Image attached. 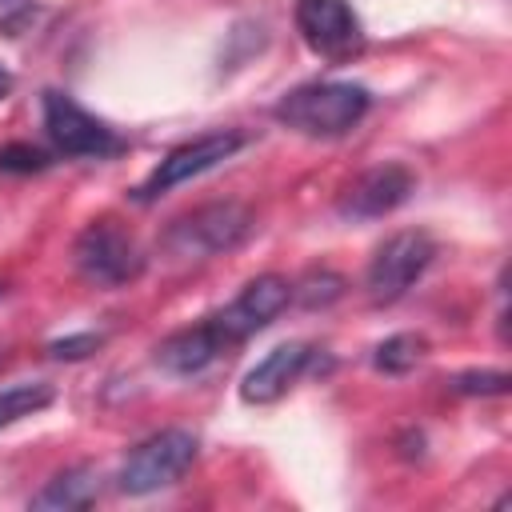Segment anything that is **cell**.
I'll list each match as a JSON object with an SVG mask.
<instances>
[{
    "instance_id": "cell-1",
    "label": "cell",
    "mask_w": 512,
    "mask_h": 512,
    "mask_svg": "<svg viewBox=\"0 0 512 512\" xmlns=\"http://www.w3.org/2000/svg\"><path fill=\"white\" fill-rule=\"evenodd\" d=\"M368 104H372V96L364 84L316 80V84H300L288 96H280L272 116L304 136H344L348 128L360 124Z\"/></svg>"
},
{
    "instance_id": "cell-2",
    "label": "cell",
    "mask_w": 512,
    "mask_h": 512,
    "mask_svg": "<svg viewBox=\"0 0 512 512\" xmlns=\"http://www.w3.org/2000/svg\"><path fill=\"white\" fill-rule=\"evenodd\" d=\"M200 452V440L188 432V428H164V432H152L148 440H140L128 460L120 464L116 472V488L124 496H148L156 488H168L176 484L192 460Z\"/></svg>"
},
{
    "instance_id": "cell-3",
    "label": "cell",
    "mask_w": 512,
    "mask_h": 512,
    "mask_svg": "<svg viewBox=\"0 0 512 512\" xmlns=\"http://www.w3.org/2000/svg\"><path fill=\"white\" fill-rule=\"evenodd\" d=\"M248 232H252V212L236 200H224V204H204L172 220L164 244L176 256H216V252L236 248Z\"/></svg>"
},
{
    "instance_id": "cell-4",
    "label": "cell",
    "mask_w": 512,
    "mask_h": 512,
    "mask_svg": "<svg viewBox=\"0 0 512 512\" xmlns=\"http://www.w3.org/2000/svg\"><path fill=\"white\" fill-rule=\"evenodd\" d=\"M432 256H436V240L428 232H420V228L392 232L372 252V264H368V296L376 304L400 300L424 276V268L432 264Z\"/></svg>"
},
{
    "instance_id": "cell-5",
    "label": "cell",
    "mask_w": 512,
    "mask_h": 512,
    "mask_svg": "<svg viewBox=\"0 0 512 512\" xmlns=\"http://www.w3.org/2000/svg\"><path fill=\"white\" fill-rule=\"evenodd\" d=\"M72 256H76L80 276L92 280V284H100V288L128 284V280L140 276V268H144V256H140L136 240H132L120 224H112V220L88 224V228L80 232Z\"/></svg>"
},
{
    "instance_id": "cell-6",
    "label": "cell",
    "mask_w": 512,
    "mask_h": 512,
    "mask_svg": "<svg viewBox=\"0 0 512 512\" xmlns=\"http://www.w3.org/2000/svg\"><path fill=\"white\" fill-rule=\"evenodd\" d=\"M40 104H44V132L56 144V152H64V156H96L100 160V156H112V152L124 148V140L104 120H96L88 108H80L68 92L48 88Z\"/></svg>"
},
{
    "instance_id": "cell-7",
    "label": "cell",
    "mask_w": 512,
    "mask_h": 512,
    "mask_svg": "<svg viewBox=\"0 0 512 512\" xmlns=\"http://www.w3.org/2000/svg\"><path fill=\"white\" fill-rule=\"evenodd\" d=\"M296 32L328 60H348L364 48V24L348 0H296Z\"/></svg>"
},
{
    "instance_id": "cell-8",
    "label": "cell",
    "mask_w": 512,
    "mask_h": 512,
    "mask_svg": "<svg viewBox=\"0 0 512 512\" xmlns=\"http://www.w3.org/2000/svg\"><path fill=\"white\" fill-rule=\"evenodd\" d=\"M240 144H244L240 132H204V136H196V140L172 148V152L148 172V180H144L132 196H136V200H156L160 192H168V188H176V184H184V180H192V176H204L208 168H216L220 160H228L232 152H240Z\"/></svg>"
},
{
    "instance_id": "cell-9",
    "label": "cell",
    "mask_w": 512,
    "mask_h": 512,
    "mask_svg": "<svg viewBox=\"0 0 512 512\" xmlns=\"http://www.w3.org/2000/svg\"><path fill=\"white\" fill-rule=\"evenodd\" d=\"M288 300H292V284H288L284 276H276V272H264V276L248 280V284L240 288V296H236L224 312H216V316H208V320L216 324V332L224 336V344H240V340H248L252 332L268 328V324L288 308Z\"/></svg>"
},
{
    "instance_id": "cell-10",
    "label": "cell",
    "mask_w": 512,
    "mask_h": 512,
    "mask_svg": "<svg viewBox=\"0 0 512 512\" xmlns=\"http://www.w3.org/2000/svg\"><path fill=\"white\" fill-rule=\"evenodd\" d=\"M412 192H416V176L404 164H380V168H368L364 176H356L344 188L340 212L352 216V220H376V216L396 212Z\"/></svg>"
},
{
    "instance_id": "cell-11",
    "label": "cell",
    "mask_w": 512,
    "mask_h": 512,
    "mask_svg": "<svg viewBox=\"0 0 512 512\" xmlns=\"http://www.w3.org/2000/svg\"><path fill=\"white\" fill-rule=\"evenodd\" d=\"M308 360H312V344H304V340L276 344L260 364H252L244 372L240 400L244 404H272V400H280L300 380V372L308 368Z\"/></svg>"
},
{
    "instance_id": "cell-12",
    "label": "cell",
    "mask_w": 512,
    "mask_h": 512,
    "mask_svg": "<svg viewBox=\"0 0 512 512\" xmlns=\"http://www.w3.org/2000/svg\"><path fill=\"white\" fill-rule=\"evenodd\" d=\"M224 348H228V344H224V336L216 332V324L204 320V324H196V328L172 332V336L156 348V364H160L164 372H176V376H196V372H204Z\"/></svg>"
},
{
    "instance_id": "cell-13",
    "label": "cell",
    "mask_w": 512,
    "mask_h": 512,
    "mask_svg": "<svg viewBox=\"0 0 512 512\" xmlns=\"http://www.w3.org/2000/svg\"><path fill=\"white\" fill-rule=\"evenodd\" d=\"M100 492V476L92 468H68L60 476H52L36 496H32V508L40 512H76V508H88Z\"/></svg>"
},
{
    "instance_id": "cell-14",
    "label": "cell",
    "mask_w": 512,
    "mask_h": 512,
    "mask_svg": "<svg viewBox=\"0 0 512 512\" xmlns=\"http://www.w3.org/2000/svg\"><path fill=\"white\" fill-rule=\"evenodd\" d=\"M56 400V392H52V384H12V388H4L0 392V428H8V424H16V420H24V416H32V412H40V408H48Z\"/></svg>"
},
{
    "instance_id": "cell-15",
    "label": "cell",
    "mask_w": 512,
    "mask_h": 512,
    "mask_svg": "<svg viewBox=\"0 0 512 512\" xmlns=\"http://www.w3.org/2000/svg\"><path fill=\"white\" fill-rule=\"evenodd\" d=\"M420 356H424V336L400 332V336H388L384 344H376V352H372V364H376L380 372H392V376H400V372L416 368V360H420Z\"/></svg>"
},
{
    "instance_id": "cell-16",
    "label": "cell",
    "mask_w": 512,
    "mask_h": 512,
    "mask_svg": "<svg viewBox=\"0 0 512 512\" xmlns=\"http://www.w3.org/2000/svg\"><path fill=\"white\" fill-rule=\"evenodd\" d=\"M340 292H344V280H340L336 272H308V276L300 280V288H292V296H300V304H308V308L328 304V300H336Z\"/></svg>"
},
{
    "instance_id": "cell-17",
    "label": "cell",
    "mask_w": 512,
    "mask_h": 512,
    "mask_svg": "<svg viewBox=\"0 0 512 512\" xmlns=\"http://www.w3.org/2000/svg\"><path fill=\"white\" fill-rule=\"evenodd\" d=\"M508 384H512L508 372H460V376H452V392H460V396H500V392H508Z\"/></svg>"
},
{
    "instance_id": "cell-18",
    "label": "cell",
    "mask_w": 512,
    "mask_h": 512,
    "mask_svg": "<svg viewBox=\"0 0 512 512\" xmlns=\"http://www.w3.org/2000/svg\"><path fill=\"white\" fill-rule=\"evenodd\" d=\"M48 152H40L36 144H4L0 148V172H40L48 168Z\"/></svg>"
},
{
    "instance_id": "cell-19",
    "label": "cell",
    "mask_w": 512,
    "mask_h": 512,
    "mask_svg": "<svg viewBox=\"0 0 512 512\" xmlns=\"http://www.w3.org/2000/svg\"><path fill=\"white\" fill-rule=\"evenodd\" d=\"M100 344H104V336H100V332H76V336L52 340V344H48V352H52L56 360H84V356H92Z\"/></svg>"
},
{
    "instance_id": "cell-20",
    "label": "cell",
    "mask_w": 512,
    "mask_h": 512,
    "mask_svg": "<svg viewBox=\"0 0 512 512\" xmlns=\"http://www.w3.org/2000/svg\"><path fill=\"white\" fill-rule=\"evenodd\" d=\"M8 92H12V72H8L4 64H0V100H4Z\"/></svg>"
},
{
    "instance_id": "cell-21",
    "label": "cell",
    "mask_w": 512,
    "mask_h": 512,
    "mask_svg": "<svg viewBox=\"0 0 512 512\" xmlns=\"http://www.w3.org/2000/svg\"><path fill=\"white\" fill-rule=\"evenodd\" d=\"M0 296H4V284H0Z\"/></svg>"
}]
</instances>
